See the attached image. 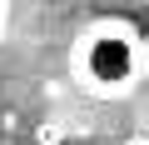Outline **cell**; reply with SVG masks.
<instances>
[{
  "mask_svg": "<svg viewBox=\"0 0 149 145\" xmlns=\"http://www.w3.org/2000/svg\"><path fill=\"white\" fill-rule=\"evenodd\" d=\"M74 75L85 90H95L100 100L124 95L139 85L144 75V45L124 20H100L74 40Z\"/></svg>",
  "mask_w": 149,
  "mask_h": 145,
  "instance_id": "6da1fadb",
  "label": "cell"
},
{
  "mask_svg": "<svg viewBox=\"0 0 149 145\" xmlns=\"http://www.w3.org/2000/svg\"><path fill=\"white\" fill-rule=\"evenodd\" d=\"M0 30H5V5H0Z\"/></svg>",
  "mask_w": 149,
  "mask_h": 145,
  "instance_id": "7a4b0ae2",
  "label": "cell"
}]
</instances>
